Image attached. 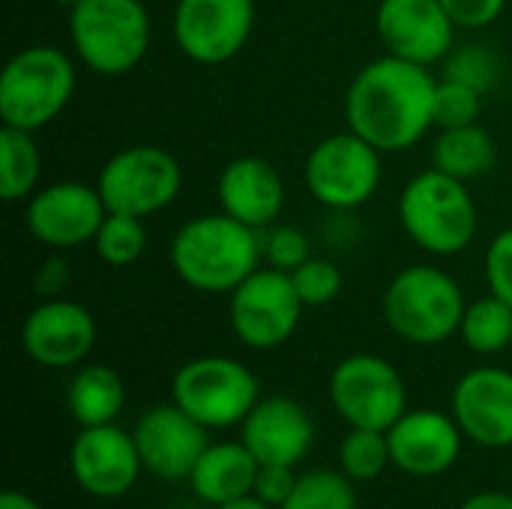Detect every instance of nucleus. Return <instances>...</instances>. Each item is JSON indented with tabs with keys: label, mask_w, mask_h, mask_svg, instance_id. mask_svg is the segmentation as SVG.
<instances>
[{
	"label": "nucleus",
	"mask_w": 512,
	"mask_h": 509,
	"mask_svg": "<svg viewBox=\"0 0 512 509\" xmlns=\"http://www.w3.org/2000/svg\"><path fill=\"white\" fill-rule=\"evenodd\" d=\"M330 402L351 429L387 432L408 411V387L399 369L378 354L345 357L330 375Z\"/></svg>",
	"instance_id": "11"
},
{
	"label": "nucleus",
	"mask_w": 512,
	"mask_h": 509,
	"mask_svg": "<svg viewBox=\"0 0 512 509\" xmlns=\"http://www.w3.org/2000/svg\"><path fill=\"white\" fill-rule=\"evenodd\" d=\"M441 3H444V9L450 12V18L456 21L459 30L489 27L507 9V0H441Z\"/></svg>",
	"instance_id": "35"
},
{
	"label": "nucleus",
	"mask_w": 512,
	"mask_h": 509,
	"mask_svg": "<svg viewBox=\"0 0 512 509\" xmlns=\"http://www.w3.org/2000/svg\"><path fill=\"white\" fill-rule=\"evenodd\" d=\"M207 426L189 417L177 402L156 405L144 411L132 429V438L141 453V465L147 474L159 480H189L198 459L210 447Z\"/></svg>",
	"instance_id": "15"
},
{
	"label": "nucleus",
	"mask_w": 512,
	"mask_h": 509,
	"mask_svg": "<svg viewBox=\"0 0 512 509\" xmlns=\"http://www.w3.org/2000/svg\"><path fill=\"white\" fill-rule=\"evenodd\" d=\"M171 27L186 60L222 66L246 48L255 27V0H177Z\"/></svg>",
	"instance_id": "12"
},
{
	"label": "nucleus",
	"mask_w": 512,
	"mask_h": 509,
	"mask_svg": "<svg viewBox=\"0 0 512 509\" xmlns=\"http://www.w3.org/2000/svg\"><path fill=\"white\" fill-rule=\"evenodd\" d=\"M309 258H312V240L297 225L273 222L270 228L261 231V261L267 267L282 270V273H294Z\"/></svg>",
	"instance_id": "31"
},
{
	"label": "nucleus",
	"mask_w": 512,
	"mask_h": 509,
	"mask_svg": "<svg viewBox=\"0 0 512 509\" xmlns=\"http://www.w3.org/2000/svg\"><path fill=\"white\" fill-rule=\"evenodd\" d=\"M69 468L75 483L102 501L126 495L144 471L132 432H123L117 423L81 429L69 450Z\"/></svg>",
	"instance_id": "17"
},
{
	"label": "nucleus",
	"mask_w": 512,
	"mask_h": 509,
	"mask_svg": "<svg viewBox=\"0 0 512 509\" xmlns=\"http://www.w3.org/2000/svg\"><path fill=\"white\" fill-rule=\"evenodd\" d=\"M306 303L300 300L291 273L261 264L228 294L231 333L252 351H273L285 345L303 318Z\"/></svg>",
	"instance_id": "10"
},
{
	"label": "nucleus",
	"mask_w": 512,
	"mask_h": 509,
	"mask_svg": "<svg viewBox=\"0 0 512 509\" xmlns=\"http://www.w3.org/2000/svg\"><path fill=\"white\" fill-rule=\"evenodd\" d=\"M435 90L429 66L384 54L351 78L345 123L384 156L411 150L435 126Z\"/></svg>",
	"instance_id": "1"
},
{
	"label": "nucleus",
	"mask_w": 512,
	"mask_h": 509,
	"mask_svg": "<svg viewBox=\"0 0 512 509\" xmlns=\"http://www.w3.org/2000/svg\"><path fill=\"white\" fill-rule=\"evenodd\" d=\"M450 414L462 435L480 447H512V372L477 366L465 372L450 399Z\"/></svg>",
	"instance_id": "18"
},
{
	"label": "nucleus",
	"mask_w": 512,
	"mask_h": 509,
	"mask_svg": "<svg viewBox=\"0 0 512 509\" xmlns=\"http://www.w3.org/2000/svg\"><path fill=\"white\" fill-rule=\"evenodd\" d=\"M294 288L300 294V300L306 303V309H318L333 303L342 294V270L330 261V258H309L306 264H300L294 273Z\"/></svg>",
	"instance_id": "33"
},
{
	"label": "nucleus",
	"mask_w": 512,
	"mask_h": 509,
	"mask_svg": "<svg viewBox=\"0 0 512 509\" xmlns=\"http://www.w3.org/2000/svg\"><path fill=\"white\" fill-rule=\"evenodd\" d=\"M123 405H126V384L117 369L90 363L72 375L66 390V408L81 429L114 423Z\"/></svg>",
	"instance_id": "23"
},
{
	"label": "nucleus",
	"mask_w": 512,
	"mask_h": 509,
	"mask_svg": "<svg viewBox=\"0 0 512 509\" xmlns=\"http://www.w3.org/2000/svg\"><path fill=\"white\" fill-rule=\"evenodd\" d=\"M339 465H342V474L351 477L354 483L378 480L387 471V465H393L387 432L351 429L339 447Z\"/></svg>",
	"instance_id": "28"
},
{
	"label": "nucleus",
	"mask_w": 512,
	"mask_h": 509,
	"mask_svg": "<svg viewBox=\"0 0 512 509\" xmlns=\"http://www.w3.org/2000/svg\"><path fill=\"white\" fill-rule=\"evenodd\" d=\"M462 429L453 414L441 411H405L390 429V456L408 477H441L462 456Z\"/></svg>",
	"instance_id": "19"
},
{
	"label": "nucleus",
	"mask_w": 512,
	"mask_h": 509,
	"mask_svg": "<svg viewBox=\"0 0 512 509\" xmlns=\"http://www.w3.org/2000/svg\"><path fill=\"white\" fill-rule=\"evenodd\" d=\"M297 486V477H294V468L288 465H261L258 468V477H255V489L252 495L267 501L270 507H282L288 501V495L294 492Z\"/></svg>",
	"instance_id": "36"
},
{
	"label": "nucleus",
	"mask_w": 512,
	"mask_h": 509,
	"mask_svg": "<svg viewBox=\"0 0 512 509\" xmlns=\"http://www.w3.org/2000/svg\"><path fill=\"white\" fill-rule=\"evenodd\" d=\"M258 468H261L258 459L246 450L243 441L210 444L204 450V456L198 459V465L189 477V486L198 501L216 509L237 501V498L252 495Z\"/></svg>",
	"instance_id": "22"
},
{
	"label": "nucleus",
	"mask_w": 512,
	"mask_h": 509,
	"mask_svg": "<svg viewBox=\"0 0 512 509\" xmlns=\"http://www.w3.org/2000/svg\"><path fill=\"white\" fill-rule=\"evenodd\" d=\"M279 509H357L354 480L336 471H309L297 477L294 492Z\"/></svg>",
	"instance_id": "29"
},
{
	"label": "nucleus",
	"mask_w": 512,
	"mask_h": 509,
	"mask_svg": "<svg viewBox=\"0 0 512 509\" xmlns=\"http://www.w3.org/2000/svg\"><path fill=\"white\" fill-rule=\"evenodd\" d=\"M69 39L96 75H126L147 57L153 21L141 0H81L69 9Z\"/></svg>",
	"instance_id": "6"
},
{
	"label": "nucleus",
	"mask_w": 512,
	"mask_h": 509,
	"mask_svg": "<svg viewBox=\"0 0 512 509\" xmlns=\"http://www.w3.org/2000/svg\"><path fill=\"white\" fill-rule=\"evenodd\" d=\"M75 63L57 45H30L9 57L0 75V120L21 132L54 123L75 96Z\"/></svg>",
	"instance_id": "5"
},
{
	"label": "nucleus",
	"mask_w": 512,
	"mask_h": 509,
	"mask_svg": "<svg viewBox=\"0 0 512 509\" xmlns=\"http://www.w3.org/2000/svg\"><path fill=\"white\" fill-rule=\"evenodd\" d=\"M42 171V156L33 132L3 126L0 132V198L6 204L27 201L36 192Z\"/></svg>",
	"instance_id": "25"
},
{
	"label": "nucleus",
	"mask_w": 512,
	"mask_h": 509,
	"mask_svg": "<svg viewBox=\"0 0 512 509\" xmlns=\"http://www.w3.org/2000/svg\"><path fill=\"white\" fill-rule=\"evenodd\" d=\"M216 509H276V507H270L267 501H261V498H255V495H246V498H237V501L222 504V507H216Z\"/></svg>",
	"instance_id": "40"
},
{
	"label": "nucleus",
	"mask_w": 512,
	"mask_h": 509,
	"mask_svg": "<svg viewBox=\"0 0 512 509\" xmlns=\"http://www.w3.org/2000/svg\"><path fill=\"white\" fill-rule=\"evenodd\" d=\"M96 318L84 303L54 297L42 300L21 324L24 354L45 369H72L84 363L96 345Z\"/></svg>",
	"instance_id": "16"
},
{
	"label": "nucleus",
	"mask_w": 512,
	"mask_h": 509,
	"mask_svg": "<svg viewBox=\"0 0 512 509\" xmlns=\"http://www.w3.org/2000/svg\"><path fill=\"white\" fill-rule=\"evenodd\" d=\"M498 75H501L498 54L489 45L468 42V45H453V51L441 60L438 78H450V81L468 84L480 93H489L495 87Z\"/></svg>",
	"instance_id": "30"
},
{
	"label": "nucleus",
	"mask_w": 512,
	"mask_h": 509,
	"mask_svg": "<svg viewBox=\"0 0 512 509\" xmlns=\"http://www.w3.org/2000/svg\"><path fill=\"white\" fill-rule=\"evenodd\" d=\"M462 285L441 267L411 264L399 270L384 297L381 312L387 327L408 345H441L459 333L465 315Z\"/></svg>",
	"instance_id": "4"
},
{
	"label": "nucleus",
	"mask_w": 512,
	"mask_h": 509,
	"mask_svg": "<svg viewBox=\"0 0 512 509\" xmlns=\"http://www.w3.org/2000/svg\"><path fill=\"white\" fill-rule=\"evenodd\" d=\"M510 351H512V348H510Z\"/></svg>",
	"instance_id": "42"
},
{
	"label": "nucleus",
	"mask_w": 512,
	"mask_h": 509,
	"mask_svg": "<svg viewBox=\"0 0 512 509\" xmlns=\"http://www.w3.org/2000/svg\"><path fill=\"white\" fill-rule=\"evenodd\" d=\"M459 336L471 354L492 357L512 348V306L489 294L465 306Z\"/></svg>",
	"instance_id": "26"
},
{
	"label": "nucleus",
	"mask_w": 512,
	"mask_h": 509,
	"mask_svg": "<svg viewBox=\"0 0 512 509\" xmlns=\"http://www.w3.org/2000/svg\"><path fill=\"white\" fill-rule=\"evenodd\" d=\"M216 195L222 213L237 222L264 231L282 219L285 210V183L273 162L261 156H237L231 159L216 180Z\"/></svg>",
	"instance_id": "21"
},
{
	"label": "nucleus",
	"mask_w": 512,
	"mask_h": 509,
	"mask_svg": "<svg viewBox=\"0 0 512 509\" xmlns=\"http://www.w3.org/2000/svg\"><path fill=\"white\" fill-rule=\"evenodd\" d=\"M69 282H72V270H69V264H66L63 252H57V255L45 258V261L39 264L36 276H33V288H36L39 300L63 297V291L69 288Z\"/></svg>",
	"instance_id": "37"
},
{
	"label": "nucleus",
	"mask_w": 512,
	"mask_h": 509,
	"mask_svg": "<svg viewBox=\"0 0 512 509\" xmlns=\"http://www.w3.org/2000/svg\"><path fill=\"white\" fill-rule=\"evenodd\" d=\"M456 21L441 0H381L375 12V33L384 54L435 66L456 45Z\"/></svg>",
	"instance_id": "14"
},
{
	"label": "nucleus",
	"mask_w": 512,
	"mask_h": 509,
	"mask_svg": "<svg viewBox=\"0 0 512 509\" xmlns=\"http://www.w3.org/2000/svg\"><path fill=\"white\" fill-rule=\"evenodd\" d=\"M108 207L96 186L81 180H60L36 189L24 207V225L36 243L51 252H69L93 243Z\"/></svg>",
	"instance_id": "13"
},
{
	"label": "nucleus",
	"mask_w": 512,
	"mask_h": 509,
	"mask_svg": "<svg viewBox=\"0 0 512 509\" xmlns=\"http://www.w3.org/2000/svg\"><path fill=\"white\" fill-rule=\"evenodd\" d=\"M459 509H512V495H507V492H480V495H471Z\"/></svg>",
	"instance_id": "38"
},
{
	"label": "nucleus",
	"mask_w": 512,
	"mask_h": 509,
	"mask_svg": "<svg viewBox=\"0 0 512 509\" xmlns=\"http://www.w3.org/2000/svg\"><path fill=\"white\" fill-rule=\"evenodd\" d=\"M96 255L108 267H129L135 264L147 249V228L144 219L126 216V213H108L93 237Z\"/></svg>",
	"instance_id": "27"
},
{
	"label": "nucleus",
	"mask_w": 512,
	"mask_h": 509,
	"mask_svg": "<svg viewBox=\"0 0 512 509\" xmlns=\"http://www.w3.org/2000/svg\"><path fill=\"white\" fill-rule=\"evenodd\" d=\"M486 282L489 294L512 306V228L498 231L486 249Z\"/></svg>",
	"instance_id": "34"
},
{
	"label": "nucleus",
	"mask_w": 512,
	"mask_h": 509,
	"mask_svg": "<svg viewBox=\"0 0 512 509\" xmlns=\"http://www.w3.org/2000/svg\"><path fill=\"white\" fill-rule=\"evenodd\" d=\"M240 441L258 465L297 468L315 441V423L300 402L288 396H264L240 423Z\"/></svg>",
	"instance_id": "20"
},
{
	"label": "nucleus",
	"mask_w": 512,
	"mask_h": 509,
	"mask_svg": "<svg viewBox=\"0 0 512 509\" xmlns=\"http://www.w3.org/2000/svg\"><path fill=\"white\" fill-rule=\"evenodd\" d=\"M483 96L480 90L450 81V78H438V90H435V126L438 129H456V126H471L480 123L483 114Z\"/></svg>",
	"instance_id": "32"
},
{
	"label": "nucleus",
	"mask_w": 512,
	"mask_h": 509,
	"mask_svg": "<svg viewBox=\"0 0 512 509\" xmlns=\"http://www.w3.org/2000/svg\"><path fill=\"white\" fill-rule=\"evenodd\" d=\"M171 267L183 285L201 294H231L261 261V231L228 213H204L180 225L168 249Z\"/></svg>",
	"instance_id": "2"
},
{
	"label": "nucleus",
	"mask_w": 512,
	"mask_h": 509,
	"mask_svg": "<svg viewBox=\"0 0 512 509\" xmlns=\"http://www.w3.org/2000/svg\"><path fill=\"white\" fill-rule=\"evenodd\" d=\"M399 225L417 249L435 258L462 255L480 228L477 201L465 180L438 168L411 177L399 195Z\"/></svg>",
	"instance_id": "3"
},
{
	"label": "nucleus",
	"mask_w": 512,
	"mask_h": 509,
	"mask_svg": "<svg viewBox=\"0 0 512 509\" xmlns=\"http://www.w3.org/2000/svg\"><path fill=\"white\" fill-rule=\"evenodd\" d=\"M495 159H498V144L492 132L480 123L441 129L432 144V168L465 183L486 177L495 168Z\"/></svg>",
	"instance_id": "24"
},
{
	"label": "nucleus",
	"mask_w": 512,
	"mask_h": 509,
	"mask_svg": "<svg viewBox=\"0 0 512 509\" xmlns=\"http://www.w3.org/2000/svg\"><path fill=\"white\" fill-rule=\"evenodd\" d=\"M96 189L108 213L147 219L177 201L183 189V168L156 144H132L102 165Z\"/></svg>",
	"instance_id": "9"
},
{
	"label": "nucleus",
	"mask_w": 512,
	"mask_h": 509,
	"mask_svg": "<svg viewBox=\"0 0 512 509\" xmlns=\"http://www.w3.org/2000/svg\"><path fill=\"white\" fill-rule=\"evenodd\" d=\"M171 399L207 429H231L261 399L258 378L234 357H195L171 381Z\"/></svg>",
	"instance_id": "8"
},
{
	"label": "nucleus",
	"mask_w": 512,
	"mask_h": 509,
	"mask_svg": "<svg viewBox=\"0 0 512 509\" xmlns=\"http://www.w3.org/2000/svg\"><path fill=\"white\" fill-rule=\"evenodd\" d=\"M54 3H57V6H69V9H72V6H75V3H81V0H54Z\"/></svg>",
	"instance_id": "41"
},
{
	"label": "nucleus",
	"mask_w": 512,
	"mask_h": 509,
	"mask_svg": "<svg viewBox=\"0 0 512 509\" xmlns=\"http://www.w3.org/2000/svg\"><path fill=\"white\" fill-rule=\"evenodd\" d=\"M0 509H42L30 495L24 492H3L0 498Z\"/></svg>",
	"instance_id": "39"
},
{
	"label": "nucleus",
	"mask_w": 512,
	"mask_h": 509,
	"mask_svg": "<svg viewBox=\"0 0 512 509\" xmlns=\"http://www.w3.org/2000/svg\"><path fill=\"white\" fill-rule=\"evenodd\" d=\"M381 177L384 153L351 129L321 138L303 165L309 195L333 213H351L369 204L381 186Z\"/></svg>",
	"instance_id": "7"
}]
</instances>
